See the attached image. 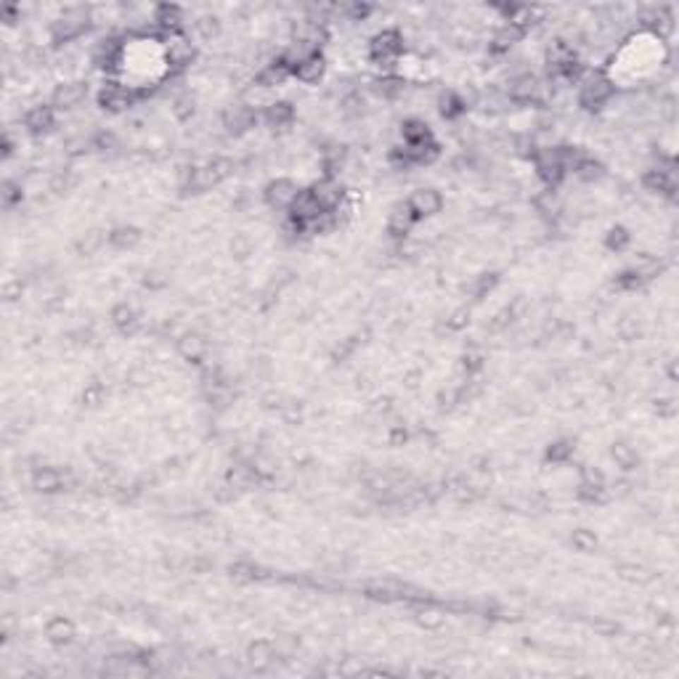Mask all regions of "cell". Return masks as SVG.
<instances>
[{
	"instance_id": "obj_41",
	"label": "cell",
	"mask_w": 679,
	"mask_h": 679,
	"mask_svg": "<svg viewBox=\"0 0 679 679\" xmlns=\"http://www.w3.org/2000/svg\"><path fill=\"white\" fill-rule=\"evenodd\" d=\"M618 573H621V579H626V581H637V584L647 581L645 568H639V565H621Z\"/></svg>"
},
{
	"instance_id": "obj_5",
	"label": "cell",
	"mask_w": 679,
	"mask_h": 679,
	"mask_svg": "<svg viewBox=\"0 0 679 679\" xmlns=\"http://www.w3.org/2000/svg\"><path fill=\"white\" fill-rule=\"evenodd\" d=\"M162 56H164V64L170 66V69H186V66L194 64V59H197V45L191 43L184 32L170 35V37H164L162 43Z\"/></svg>"
},
{
	"instance_id": "obj_32",
	"label": "cell",
	"mask_w": 679,
	"mask_h": 679,
	"mask_svg": "<svg viewBox=\"0 0 679 679\" xmlns=\"http://www.w3.org/2000/svg\"><path fill=\"white\" fill-rule=\"evenodd\" d=\"M626 244H629V231H626V229L615 226V229L608 231V236H605V247H608L611 252L626 250Z\"/></svg>"
},
{
	"instance_id": "obj_14",
	"label": "cell",
	"mask_w": 679,
	"mask_h": 679,
	"mask_svg": "<svg viewBox=\"0 0 679 679\" xmlns=\"http://www.w3.org/2000/svg\"><path fill=\"white\" fill-rule=\"evenodd\" d=\"M289 77H292V66L284 64L282 59H274V61L263 64V69L255 75V83H260V85L274 90V88H279V85H284Z\"/></svg>"
},
{
	"instance_id": "obj_25",
	"label": "cell",
	"mask_w": 679,
	"mask_h": 679,
	"mask_svg": "<svg viewBox=\"0 0 679 679\" xmlns=\"http://www.w3.org/2000/svg\"><path fill=\"white\" fill-rule=\"evenodd\" d=\"M112 324L117 329H122V332H133V329L138 327V313H136L128 303H120V306L112 308Z\"/></svg>"
},
{
	"instance_id": "obj_13",
	"label": "cell",
	"mask_w": 679,
	"mask_h": 679,
	"mask_svg": "<svg viewBox=\"0 0 679 679\" xmlns=\"http://www.w3.org/2000/svg\"><path fill=\"white\" fill-rule=\"evenodd\" d=\"M324 72H327V59L318 51V54L306 56V59L292 69V77H297V80L306 83V85H313V83H318V80L324 77Z\"/></svg>"
},
{
	"instance_id": "obj_37",
	"label": "cell",
	"mask_w": 679,
	"mask_h": 679,
	"mask_svg": "<svg viewBox=\"0 0 679 679\" xmlns=\"http://www.w3.org/2000/svg\"><path fill=\"white\" fill-rule=\"evenodd\" d=\"M576 176H579L581 181H597V178H603V164L594 162V160H587V162L576 170Z\"/></svg>"
},
{
	"instance_id": "obj_38",
	"label": "cell",
	"mask_w": 679,
	"mask_h": 679,
	"mask_svg": "<svg viewBox=\"0 0 679 679\" xmlns=\"http://www.w3.org/2000/svg\"><path fill=\"white\" fill-rule=\"evenodd\" d=\"M252 239L247 236V234H236L234 236V241H231V252L236 255V258H247V255H252Z\"/></svg>"
},
{
	"instance_id": "obj_33",
	"label": "cell",
	"mask_w": 679,
	"mask_h": 679,
	"mask_svg": "<svg viewBox=\"0 0 679 679\" xmlns=\"http://www.w3.org/2000/svg\"><path fill=\"white\" fill-rule=\"evenodd\" d=\"M642 284H645V279L637 274V271H632V268H629V271H624V274L615 279V287H618V289H624V292H637V289H639Z\"/></svg>"
},
{
	"instance_id": "obj_35",
	"label": "cell",
	"mask_w": 679,
	"mask_h": 679,
	"mask_svg": "<svg viewBox=\"0 0 679 679\" xmlns=\"http://www.w3.org/2000/svg\"><path fill=\"white\" fill-rule=\"evenodd\" d=\"M22 202V184L16 181H3V205L6 208H13Z\"/></svg>"
},
{
	"instance_id": "obj_46",
	"label": "cell",
	"mask_w": 679,
	"mask_h": 679,
	"mask_svg": "<svg viewBox=\"0 0 679 679\" xmlns=\"http://www.w3.org/2000/svg\"><path fill=\"white\" fill-rule=\"evenodd\" d=\"M674 411H677V404H674V401H658V414L671 416Z\"/></svg>"
},
{
	"instance_id": "obj_45",
	"label": "cell",
	"mask_w": 679,
	"mask_h": 679,
	"mask_svg": "<svg viewBox=\"0 0 679 679\" xmlns=\"http://www.w3.org/2000/svg\"><path fill=\"white\" fill-rule=\"evenodd\" d=\"M467 321H470V313H467V311H457L446 324H449V329H462L467 327Z\"/></svg>"
},
{
	"instance_id": "obj_18",
	"label": "cell",
	"mask_w": 679,
	"mask_h": 679,
	"mask_svg": "<svg viewBox=\"0 0 679 679\" xmlns=\"http://www.w3.org/2000/svg\"><path fill=\"white\" fill-rule=\"evenodd\" d=\"M77 629L75 624L66 618V615H56V618H51L48 624H45V637H48V642H54V645H69L72 639H75Z\"/></svg>"
},
{
	"instance_id": "obj_3",
	"label": "cell",
	"mask_w": 679,
	"mask_h": 679,
	"mask_svg": "<svg viewBox=\"0 0 679 679\" xmlns=\"http://www.w3.org/2000/svg\"><path fill=\"white\" fill-rule=\"evenodd\" d=\"M401 54H404V37L398 30H383V32L374 35L372 43H369V59L380 69H385L387 75L401 61Z\"/></svg>"
},
{
	"instance_id": "obj_34",
	"label": "cell",
	"mask_w": 679,
	"mask_h": 679,
	"mask_svg": "<svg viewBox=\"0 0 679 679\" xmlns=\"http://www.w3.org/2000/svg\"><path fill=\"white\" fill-rule=\"evenodd\" d=\"M496 282H499V279H496V274H481V276H475V279H472L470 292H472L475 297H483L486 292H491L493 287H496Z\"/></svg>"
},
{
	"instance_id": "obj_40",
	"label": "cell",
	"mask_w": 679,
	"mask_h": 679,
	"mask_svg": "<svg viewBox=\"0 0 679 679\" xmlns=\"http://www.w3.org/2000/svg\"><path fill=\"white\" fill-rule=\"evenodd\" d=\"M416 621L425 626V629H440V626H443V615H440L438 611H422V613L416 615Z\"/></svg>"
},
{
	"instance_id": "obj_43",
	"label": "cell",
	"mask_w": 679,
	"mask_h": 679,
	"mask_svg": "<svg viewBox=\"0 0 679 679\" xmlns=\"http://www.w3.org/2000/svg\"><path fill=\"white\" fill-rule=\"evenodd\" d=\"M618 332H621V337H626V340L637 337V335H639V324H637V318L626 316L624 321H621V327H618Z\"/></svg>"
},
{
	"instance_id": "obj_2",
	"label": "cell",
	"mask_w": 679,
	"mask_h": 679,
	"mask_svg": "<svg viewBox=\"0 0 679 679\" xmlns=\"http://www.w3.org/2000/svg\"><path fill=\"white\" fill-rule=\"evenodd\" d=\"M90 22H93V11L85 8V6H72V8H64V13L51 22V40L54 43H69L80 35H85L90 30Z\"/></svg>"
},
{
	"instance_id": "obj_42",
	"label": "cell",
	"mask_w": 679,
	"mask_h": 679,
	"mask_svg": "<svg viewBox=\"0 0 679 679\" xmlns=\"http://www.w3.org/2000/svg\"><path fill=\"white\" fill-rule=\"evenodd\" d=\"M231 576L239 581H255L258 579V568H252V565H234V568H231Z\"/></svg>"
},
{
	"instance_id": "obj_1",
	"label": "cell",
	"mask_w": 679,
	"mask_h": 679,
	"mask_svg": "<svg viewBox=\"0 0 679 679\" xmlns=\"http://www.w3.org/2000/svg\"><path fill=\"white\" fill-rule=\"evenodd\" d=\"M576 83H579V104L584 109H600L603 104L613 99L615 93L613 80L605 72H600V69H587L584 66Z\"/></svg>"
},
{
	"instance_id": "obj_8",
	"label": "cell",
	"mask_w": 679,
	"mask_h": 679,
	"mask_svg": "<svg viewBox=\"0 0 679 679\" xmlns=\"http://www.w3.org/2000/svg\"><path fill=\"white\" fill-rule=\"evenodd\" d=\"M297 194H300V186L292 178H276V181H271L265 186V202H268V208L274 210H289L292 202L297 199Z\"/></svg>"
},
{
	"instance_id": "obj_21",
	"label": "cell",
	"mask_w": 679,
	"mask_h": 679,
	"mask_svg": "<svg viewBox=\"0 0 679 679\" xmlns=\"http://www.w3.org/2000/svg\"><path fill=\"white\" fill-rule=\"evenodd\" d=\"M263 117L271 128H287L289 122L295 120V107H292L289 101H274V104L263 112Z\"/></svg>"
},
{
	"instance_id": "obj_36",
	"label": "cell",
	"mask_w": 679,
	"mask_h": 679,
	"mask_svg": "<svg viewBox=\"0 0 679 679\" xmlns=\"http://www.w3.org/2000/svg\"><path fill=\"white\" fill-rule=\"evenodd\" d=\"M93 149H99V152H112V149H117V136L112 131H99L96 136H93Z\"/></svg>"
},
{
	"instance_id": "obj_39",
	"label": "cell",
	"mask_w": 679,
	"mask_h": 679,
	"mask_svg": "<svg viewBox=\"0 0 679 679\" xmlns=\"http://www.w3.org/2000/svg\"><path fill=\"white\" fill-rule=\"evenodd\" d=\"M581 483H587V486H605L603 470H600V467H594V464L581 467Z\"/></svg>"
},
{
	"instance_id": "obj_17",
	"label": "cell",
	"mask_w": 679,
	"mask_h": 679,
	"mask_svg": "<svg viewBox=\"0 0 679 679\" xmlns=\"http://www.w3.org/2000/svg\"><path fill=\"white\" fill-rule=\"evenodd\" d=\"M178 353H181L186 361L199 363L205 359V353H208V340L202 337V335H197V332H186V335L178 337Z\"/></svg>"
},
{
	"instance_id": "obj_16",
	"label": "cell",
	"mask_w": 679,
	"mask_h": 679,
	"mask_svg": "<svg viewBox=\"0 0 679 679\" xmlns=\"http://www.w3.org/2000/svg\"><path fill=\"white\" fill-rule=\"evenodd\" d=\"M64 486H66V478L61 475V470H56V467H37V470L32 472V488H37V491L56 493L61 491Z\"/></svg>"
},
{
	"instance_id": "obj_22",
	"label": "cell",
	"mask_w": 679,
	"mask_h": 679,
	"mask_svg": "<svg viewBox=\"0 0 679 679\" xmlns=\"http://www.w3.org/2000/svg\"><path fill=\"white\" fill-rule=\"evenodd\" d=\"M401 136H404L406 146H419V143L433 141L430 125L425 120H406L404 125H401Z\"/></svg>"
},
{
	"instance_id": "obj_7",
	"label": "cell",
	"mask_w": 679,
	"mask_h": 679,
	"mask_svg": "<svg viewBox=\"0 0 679 679\" xmlns=\"http://www.w3.org/2000/svg\"><path fill=\"white\" fill-rule=\"evenodd\" d=\"M88 96V83L85 80H69L56 85L54 96H51V107L54 109H75L80 107Z\"/></svg>"
},
{
	"instance_id": "obj_15",
	"label": "cell",
	"mask_w": 679,
	"mask_h": 679,
	"mask_svg": "<svg viewBox=\"0 0 679 679\" xmlns=\"http://www.w3.org/2000/svg\"><path fill=\"white\" fill-rule=\"evenodd\" d=\"M279 656L276 653V645L268 642V639H255L250 647H247V663H250L255 671H263L274 663V658Z\"/></svg>"
},
{
	"instance_id": "obj_4",
	"label": "cell",
	"mask_w": 679,
	"mask_h": 679,
	"mask_svg": "<svg viewBox=\"0 0 679 679\" xmlns=\"http://www.w3.org/2000/svg\"><path fill=\"white\" fill-rule=\"evenodd\" d=\"M99 107H104V109L109 112H125L131 109L136 101L141 99V90H136V85H122V83H114V80H109V83H104L99 90Z\"/></svg>"
},
{
	"instance_id": "obj_10",
	"label": "cell",
	"mask_w": 679,
	"mask_h": 679,
	"mask_svg": "<svg viewBox=\"0 0 679 679\" xmlns=\"http://www.w3.org/2000/svg\"><path fill=\"white\" fill-rule=\"evenodd\" d=\"M258 122V112H252L247 104H231V107H226V112H223V128L229 133H234V136H239V133H247Z\"/></svg>"
},
{
	"instance_id": "obj_11",
	"label": "cell",
	"mask_w": 679,
	"mask_h": 679,
	"mask_svg": "<svg viewBox=\"0 0 679 679\" xmlns=\"http://www.w3.org/2000/svg\"><path fill=\"white\" fill-rule=\"evenodd\" d=\"M287 212H289V220H295V223H300V226L306 229L308 223L313 218H318L324 210H321V205L316 202V197L311 194V188H306V191L297 194V199L292 202V208L287 210Z\"/></svg>"
},
{
	"instance_id": "obj_9",
	"label": "cell",
	"mask_w": 679,
	"mask_h": 679,
	"mask_svg": "<svg viewBox=\"0 0 679 679\" xmlns=\"http://www.w3.org/2000/svg\"><path fill=\"white\" fill-rule=\"evenodd\" d=\"M311 194L316 197L321 210H337L340 205L345 202V191H342V186H340V181L337 178H329V176L316 181V184L311 186Z\"/></svg>"
},
{
	"instance_id": "obj_19",
	"label": "cell",
	"mask_w": 679,
	"mask_h": 679,
	"mask_svg": "<svg viewBox=\"0 0 679 679\" xmlns=\"http://www.w3.org/2000/svg\"><path fill=\"white\" fill-rule=\"evenodd\" d=\"M523 35H526V32H520V30H517V27H512V24H502V27H499V30L491 35V40H488V51H491V54H496V56L507 54L512 45L523 40Z\"/></svg>"
},
{
	"instance_id": "obj_31",
	"label": "cell",
	"mask_w": 679,
	"mask_h": 679,
	"mask_svg": "<svg viewBox=\"0 0 679 679\" xmlns=\"http://www.w3.org/2000/svg\"><path fill=\"white\" fill-rule=\"evenodd\" d=\"M194 27H197V35L202 40H212V37L220 35V22L215 16H199L197 22H194Z\"/></svg>"
},
{
	"instance_id": "obj_6",
	"label": "cell",
	"mask_w": 679,
	"mask_h": 679,
	"mask_svg": "<svg viewBox=\"0 0 679 679\" xmlns=\"http://www.w3.org/2000/svg\"><path fill=\"white\" fill-rule=\"evenodd\" d=\"M406 205L411 210V215L416 220L419 218H433L443 210V197H440L438 188H416L411 191V197L406 199Z\"/></svg>"
},
{
	"instance_id": "obj_29",
	"label": "cell",
	"mask_w": 679,
	"mask_h": 679,
	"mask_svg": "<svg viewBox=\"0 0 679 679\" xmlns=\"http://www.w3.org/2000/svg\"><path fill=\"white\" fill-rule=\"evenodd\" d=\"M104 241H109V236H104L101 231H88L83 239L77 241V252L80 255H93V252H99L104 247Z\"/></svg>"
},
{
	"instance_id": "obj_27",
	"label": "cell",
	"mask_w": 679,
	"mask_h": 679,
	"mask_svg": "<svg viewBox=\"0 0 679 679\" xmlns=\"http://www.w3.org/2000/svg\"><path fill=\"white\" fill-rule=\"evenodd\" d=\"M570 544H573V549L581 552V555H589V552L597 549V536L591 534L589 528H576L573 536H570Z\"/></svg>"
},
{
	"instance_id": "obj_23",
	"label": "cell",
	"mask_w": 679,
	"mask_h": 679,
	"mask_svg": "<svg viewBox=\"0 0 679 679\" xmlns=\"http://www.w3.org/2000/svg\"><path fill=\"white\" fill-rule=\"evenodd\" d=\"M107 236H109V244L114 250H131L141 241V231L136 226H120V229L109 231Z\"/></svg>"
},
{
	"instance_id": "obj_24",
	"label": "cell",
	"mask_w": 679,
	"mask_h": 679,
	"mask_svg": "<svg viewBox=\"0 0 679 679\" xmlns=\"http://www.w3.org/2000/svg\"><path fill=\"white\" fill-rule=\"evenodd\" d=\"M438 112L446 120H457V117H462V114L467 112V101L449 90V93H443L438 99Z\"/></svg>"
},
{
	"instance_id": "obj_28",
	"label": "cell",
	"mask_w": 679,
	"mask_h": 679,
	"mask_svg": "<svg viewBox=\"0 0 679 679\" xmlns=\"http://www.w3.org/2000/svg\"><path fill=\"white\" fill-rule=\"evenodd\" d=\"M194 109H197V99L191 96V93H181V96H176V101H173V114H176L181 122H186L194 117Z\"/></svg>"
},
{
	"instance_id": "obj_44",
	"label": "cell",
	"mask_w": 679,
	"mask_h": 679,
	"mask_svg": "<svg viewBox=\"0 0 679 679\" xmlns=\"http://www.w3.org/2000/svg\"><path fill=\"white\" fill-rule=\"evenodd\" d=\"M101 398H104V387H101V385H90L88 390L83 393V401H85L88 406H99Z\"/></svg>"
},
{
	"instance_id": "obj_26",
	"label": "cell",
	"mask_w": 679,
	"mask_h": 679,
	"mask_svg": "<svg viewBox=\"0 0 679 679\" xmlns=\"http://www.w3.org/2000/svg\"><path fill=\"white\" fill-rule=\"evenodd\" d=\"M611 454H613L615 464H618L621 470H632V467L637 464V451H635V446H629V443H624V440L613 443Z\"/></svg>"
},
{
	"instance_id": "obj_12",
	"label": "cell",
	"mask_w": 679,
	"mask_h": 679,
	"mask_svg": "<svg viewBox=\"0 0 679 679\" xmlns=\"http://www.w3.org/2000/svg\"><path fill=\"white\" fill-rule=\"evenodd\" d=\"M54 125H56V109L51 104H37V107H32V109L24 114V128L30 133H35V136L48 133Z\"/></svg>"
},
{
	"instance_id": "obj_30",
	"label": "cell",
	"mask_w": 679,
	"mask_h": 679,
	"mask_svg": "<svg viewBox=\"0 0 679 679\" xmlns=\"http://www.w3.org/2000/svg\"><path fill=\"white\" fill-rule=\"evenodd\" d=\"M573 440H555V443H549L547 449V459L549 462H568L570 457H573Z\"/></svg>"
},
{
	"instance_id": "obj_20",
	"label": "cell",
	"mask_w": 679,
	"mask_h": 679,
	"mask_svg": "<svg viewBox=\"0 0 679 679\" xmlns=\"http://www.w3.org/2000/svg\"><path fill=\"white\" fill-rule=\"evenodd\" d=\"M414 223H416V218L411 215V210H409L406 202L395 205V208L390 210V215H387V231H390L393 236H406Z\"/></svg>"
}]
</instances>
